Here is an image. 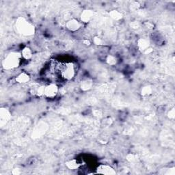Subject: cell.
<instances>
[{
	"mask_svg": "<svg viewBox=\"0 0 175 175\" xmlns=\"http://www.w3.org/2000/svg\"><path fill=\"white\" fill-rule=\"evenodd\" d=\"M151 92H152L151 88H150V87L146 86V87H144V89L142 90V93L144 94V95H149V94H151Z\"/></svg>",
	"mask_w": 175,
	"mask_h": 175,
	"instance_id": "cell-15",
	"label": "cell"
},
{
	"mask_svg": "<svg viewBox=\"0 0 175 175\" xmlns=\"http://www.w3.org/2000/svg\"><path fill=\"white\" fill-rule=\"evenodd\" d=\"M66 166L70 170H76L79 168L80 164L76 159H72L66 162Z\"/></svg>",
	"mask_w": 175,
	"mask_h": 175,
	"instance_id": "cell-11",
	"label": "cell"
},
{
	"mask_svg": "<svg viewBox=\"0 0 175 175\" xmlns=\"http://www.w3.org/2000/svg\"><path fill=\"white\" fill-rule=\"evenodd\" d=\"M58 87L55 83H50L45 87L44 96L50 99H54L57 96L58 93Z\"/></svg>",
	"mask_w": 175,
	"mask_h": 175,
	"instance_id": "cell-4",
	"label": "cell"
},
{
	"mask_svg": "<svg viewBox=\"0 0 175 175\" xmlns=\"http://www.w3.org/2000/svg\"><path fill=\"white\" fill-rule=\"evenodd\" d=\"M0 118H1L2 125L6 124L10 118V114L9 111L8 110L3 109L2 108L1 110V113H0Z\"/></svg>",
	"mask_w": 175,
	"mask_h": 175,
	"instance_id": "cell-8",
	"label": "cell"
},
{
	"mask_svg": "<svg viewBox=\"0 0 175 175\" xmlns=\"http://www.w3.org/2000/svg\"><path fill=\"white\" fill-rule=\"evenodd\" d=\"M16 27L17 31L23 36H31L35 32L34 26L23 17H19L17 19L16 21Z\"/></svg>",
	"mask_w": 175,
	"mask_h": 175,
	"instance_id": "cell-3",
	"label": "cell"
},
{
	"mask_svg": "<svg viewBox=\"0 0 175 175\" xmlns=\"http://www.w3.org/2000/svg\"><path fill=\"white\" fill-rule=\"evenodd\" d=\"M21 54L22 58L25 59H30L32 57V51L27 47L23 48Z\"/></svg>",
	"mask_w": 175,
	"mask_h": 175,
	"instance_id": "cell-12",
	"label": "cell"
},
{
	"mask_svg": "<svg viewBox=\"0 0 175 175\" xmlns=\"http://www.w3.org/2000/svg\"><path fill=\"white\" fill-rule=\"evenodd\" d=\"M168 114H169L168 116L170 117V118H174V110L173 109L172 110H170Z\"/></svg>",
	"mask_w": 175,
	"mask_h": 175,
	"instance_id": "cell-17",
	"label": "cell"
},
{
	"mask_svg": "<svg viewBox=\"0 0 175 175\" xmlns=\"http://www.w3.org/2000/svg\"><path fill=\"white\" fill-rule=\"evenodd\" d=\"M55 71H56L59 76L65 80H71L74 78L76 74V68L72 62L58 63L55 65Z\"/></svg>",
	"mask_w": 175,
	"mask_h": 175,
	"instance_id": "cell-1",
	"label": "cell"
},
{
	"mask_svg": "<svg viewBox=\"0 0 175 175\" xmlns=\"http://www.w3.org/2000/svg\"><path fill=\"white\" fill-rule=\"evenodd\" d=\"M94 43L97 45H101L102 43V40H101L99 38H94Z\"/></svg>",
	"mask_w": 175,
	"mask_h": 175,
	"instance_id": "cell-16",
	"label": "cell"
},
{
	"mask_svg": "<svg viewBox=\"0 0 175 175\" xmlns=\"http://www.w3.org/2000/svg\"><path fill=\"white\" fill-rule=\"evenodd\" d=\"M94 15H95V12H94L93 10H83L82 13L81 19L83 22L88 23L93 18Z\"/></svg>",
	"mask_w": 175,
	"mask_h": 175,
	"instance_id": "cell-7",
	"label": "cell"
},
{
	"mask_svg": "<svg viewBox=\"0 0 175 175\" xmlns=\"http://www.w3.org/2000/svg\"><path fill=\"white\" fill-rule=\"evenodd\" d=\"M97 173L101 174H114L115 171L110 166L104 165V164H101L97 167Z\"/></svg>",
	"mask_w": 175,
	"mask_h": 175,
	"instance_id": "cell-6",
	"label": "cell"
},
{
	"mask_svg": "<svg viewBox=\"0 0 175 175\" xmlns=\"http://www.w3.org/2000/svg\"><path fill=\"white\" fill-rule=\"evenodd\" d=\"M21 54L19 52H10L3 61V67L6 70L14 69L19 67L22 59Z\"/></svg>",
	"mask_w": 175,
	"mask_h": 175,
	"instance_id": "cell-2",
	"label": "cell"
},
{
	"mask_svg": "<svg viewBox=\"0 0 175 175\" xmlns=\"http://www.w3.org/2000/svg\"><path fill=\"white\" fill-rule=\"evenodd\" d=\"M107 62L110 65H114L116 64V59L114 56H112V55H109L107 58Z\"/></svg>",
	"mask_w": 175,
	"mask_h": 175,
	"instance_id": "cell-14",
	"label": "cell"
},
{
	"mask_svg": "<svg viewBox=\"0 0 175 175\" xmlns=\"http://www.w3.org/2000/svg\"><path fill=\"white\" fill-rule=\"evenodd\" d=\"M110 15L111 18L115 20H119L122 17V14L119 12L118 10H112V11H111L110 12Z\"/></svg>",
	"mask_w": 175,
	"mask_h": 175,
	"instance_id": "cell-13",
	"label": "cell"
},
{
	"mask_svg": "<svg viewBox=\"0 0 175 175\" xmlns=\"http://www.w3.org/2000/svg\"><path fill=\"white\" fill-rule=\"evenodd\" d=\"M138 45L140 50H141L143 52H145L147 50H149V49L150 45H149V42L148 40L144 39V38H141V39H140L138 40Z\"/></svg>",
	"mask_w": 175,
	"mask_h": 175,
	"instance_id": "cell-10",
	"label": "cell"
},
{
	"mask_svg": "<svg viewBox=\"0 0 175 175\" xmlns=\"http://www.w3.org/2000/svg\"><path fill=\"white\" fill-rule=\"evenodd\" d=\"M66 27L69 30L72 31H78L81 27V23L78 20L73 19L69 20V21L66 23Z\"/></svg>",
	"mask_w": 175,
	"mask_h": 175,
	"instance_id": "cell-5",
	"label": "cell"
},
{
	"mask_svg": "<svg viewBox=\"0 0 175 175\" xmlns=\"http://www.w3.org/2000/svg\"><path fill=\"white\" fill-rule=\"evenodd\" d=\"M30 75L26 73H21L16 78V82L19 83H25L30 81Z\"/></svg>",
	"mask_w": 175,
	"mask_h": 175,
	"instance_id": "cell-9",
	"label": "cell"
}]
</instances>
